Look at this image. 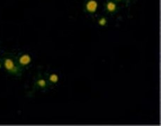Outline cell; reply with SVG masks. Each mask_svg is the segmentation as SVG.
Masks as SVG:
<instances>
[{
	"mask_svg": "<svg viewBox=\"0 0 161 126\" xmlns=\"http://www.w3.org/2000/svg\"><path fill=\"white\" fill-rule=\"evenodd\" d=\"M37 83L38 86L41 88H44L46 87V81L44 79H43V78L38 80Z\"/></svg>",
	"mask_w": 161,
	"mask_h": 126,
	"instance_id": "8992f818",
	"label": "cell"
},
{
	"mask_svg": "<svg viewBox=\"0 0 161 126\" xmlns=\"http://www.w3.org/2000/svg\"><path fill=\"white\" fill-rule=\"evenodd\" d=\"M0 67H1V64H0Z\"/></svg>",
	"mask_w": 161,
	"mask_h": 126,
	"instance_id": "ba28073f",
	"label": "cell"
},
{
	"mask_svg": "<svg viewBox=\"0 0 161 126\" xmlns=\"http://www.w3.org/2000/svg\"><path fill=\"white\" fill-rule=\"evenodd\" d=\"M32 58L31 56L28 54H23L20 57L18 62L21 65L26 66L31 62Z\"/></svg>",
	"mask_w": 161,
	"mask_h": 126,
	"instance_id": "3957f363",
	"label": "cell"
},
{
	"mask_svg": "<svg viewBox=\"0 0 161 126\" xmlns=\"http://www.w3.org/2000/svg\"><path fill=\"white\" fill-rule=\"evenodd\" d=\"M98 4L95 0H89L86 4V9L88 12L91 13H94L97 11Z\"/></svg>",
	"mask_w": 161,
	"mask_h": 126,
	"instance_id": "7a4b0ae2",
	"label": "cell"
},
{
	"mask_svg": "<svg viewBox=\"0 0 161 126\" xmlns=\"http://www.w3.org/2000/svg\"><path fill=\"white\" fill-rule=\"evenodd\" d=\"M118 1H121V0H118Z\"/></svg>",
	"mask_w": 161,
	"mask_h": 126,
	"instance_id": "9c48e42d",
	"label": "cell"
},
{
	"mask_svg": "<svg viewBox=\"0 0 161 126\" xmlns=\"http://www.w3.org/2000/svg\"><path fill=\"white\" fill-rule=\"evenodd\" d=\"M107 9L109 12H114L116 10V5L113 1H109L107 4Z\"/></svg>",
	"mask_w": 161,
	"mask_h": 126,
	"instance_id": "277c9868",
	"label": "cell"
},
{
	"mask_svg": "<svg viewBox=\"0 0 161 126\" xmlns=\"http://www.w3.org/2000/svg\"><path fill=\"white\" fill-rule=\"evenodd\" d=\"M49 80L51 83H56L59 81V77H58V76L56 74H51L49 76Z\"/></svg>",
	"mask_w": 161,
	"mask_h": 126,
	"instance_id": "5b68a950",
	"label": "cell"
},
{
	"mask_svg": "<svg viewBox=\"0 0 161 126\" xmlns=\"http://www.w3.org/2000/svg\"><path fill=\"white\" fill-rule=\"evenodd\" d=\"M4 67L10 73H16L17 67L13 60L11 58H6L4 62Z\"/></svg>",
	"mask_w": 161,
	"mask_h": 126,
	"instance_id": "6da1fadb",
	"label": "cell"
},
{
	"mask_svg": "<svg viewBox=\"0 0 161 126\" xmlns=\"http://www.w3.org/2000/svg\"><path fill=\"white\" fill-rule=\"evenodd\" d=\"M107 20L105 18V17L101 18L98 21V24L100 25V26H105V25H107Z\"/></svg>",
	"mask_w": 161,
	"mask_h": 126,
	"instance_id": "52a82bcc",
	"label": "cell"
}]
</instances>
